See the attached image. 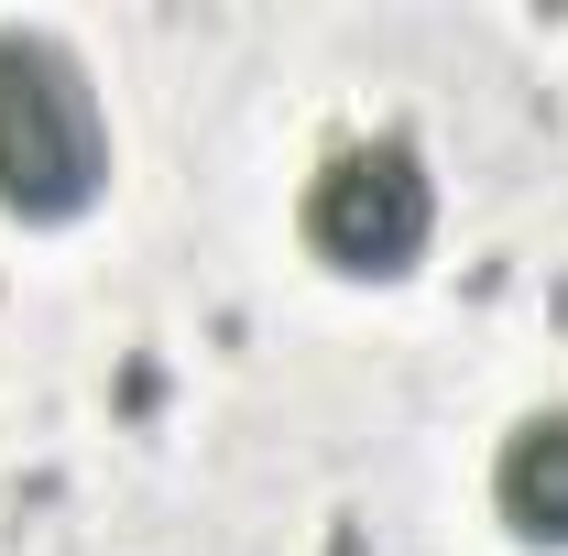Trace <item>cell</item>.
I'll list each match as a JSON object with an SVG mask.
<instances>
[{
	"mask_svg": "<svg viewBox=\"0 0 568 556\" xmlns=\"http://www.w3.org/2000/svg\"><path fill=\"white\" fill-rule=\"evenodd\" d=\"M493 513L525 535V546H568V404H536V415L503 425V447H493Z\"/></svg>",
	"mask_w": 568,
	"mask_h": 556,
	"instance_id": "obj_3",
	"label": "cell"
},
{
	"mask_svg": "<svg viewBox=\"0 0 568 556\" xmlns=\"http://www.w3.org/2000/svg\"><path fill=\"white\" fill-rule=\"evenodd\" d=\"M110 186V121L77 44L0 22V208L11 218H77Z\"/></svg>",
	"mask_w": 568,
	"mask_h": 556,
	"instance_id": "obj_1",
	"label": "cell"
},
{
	"mask_svg": "<svg viewBox=\"0 0 568 556\" xmlns=\"http://www.w3.org/2000/svg\"><path fill=\"white\" fill-rule=\"evenodd\" d=\"M306 251L328 262V274H416V251L437 240V175H426L416 142L372 132V142H339V153H317V175H306Z\"/></svg>",
	"mask_w": 568,
	"mask_h": 556,
	"instance_id": "obj_2",
	"label": "cell"
}]
</instances>
